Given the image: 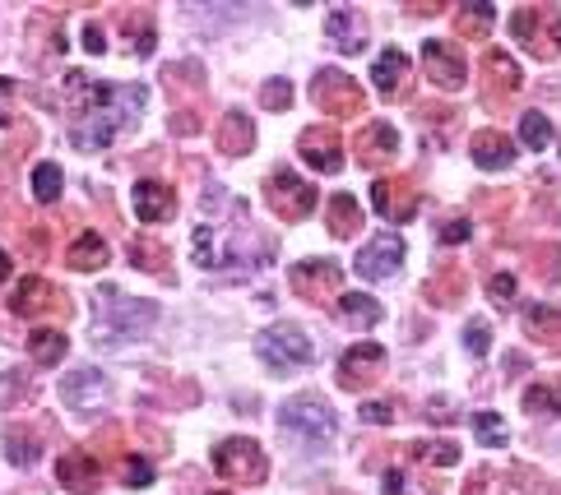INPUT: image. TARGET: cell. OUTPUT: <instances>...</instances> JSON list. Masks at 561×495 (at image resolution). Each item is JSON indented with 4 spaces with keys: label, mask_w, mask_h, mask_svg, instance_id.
I'll use <instances>...</instances> for the list:
<instances>
[{
    "label": "cell",
    "mask_w": 561,
    "mask_h": 495,
    "mask_svg": "<svg viewBox=\"0 0 561 495\" xmlns=\"http://www.w3.org/2000/svg\"><path fill=\"white\" fill-rule=\"evenodd\" d=\"M66 89L80 103V121L70 126V144L80 153L107 149L116 134L140 121V111L149 107V89L140 84H93L84 74H66Z\"/></svg>",
    "instance_id": "6da1fadb"
},
{
    "label": "cell",
    "mask_w": 561,
    "mask_h": 495,
    "mask_svg": "<svg viewBox=\"0 0 561 495\" xmlns=\"http://www.w3.org/2000/svg\"><path fill=\"white\" fill-rule=\"evenodd\" d=\"M269 255H274V241H265L250 223H232V232L219 223H200L190 232V260L200 269H227V264L260 269L269 264Z\"/></svg>",
    "instance_id": "7a4b0ae2"
},
{
    "label": "cell",
    "mask_w": 561,
    "mask_h": 495,
    "mask_svg": "<svg viewBox=\"0 0 561 495\" xmlns=\"http://www.w3.org/2000/svg\"><path fill=\"white\" fill-rule=\"evenodd\" d=\"M159 325V306L144 296H130L121 287H98L93 292V343L112 347V343H130Z\"/></svg>",
    "instance_id": "3957f363"
},
{
    "label": "cell",
    "mask_w": 561,
    "mask_h": 495,
    "mask_svg": "<svg viewBox=\"0 0 561 495\" xmlns=\"http://www.w3.org/2000/svg\"><path fill=\"white\" fill-rule=\"evenodd\" d=\"M279 426L288 440H297L306 449H325L339 435V417L335 408L320 399V393H297V399H288L279 408Z\"/></svg>",
    "instance_id": "277c9868"
},
{
    "label": "cell",
    "mask_w": 561,
    "mask_h": 495,
    "mask_svg": "<svg viewBox=\"0 0 561 495\" xmlns=\"http://www.w3.org/2000/svg\"><path fill=\"white\" fill-rule=\"evenodd\" d=\"M511 33L534 61H557L561 56V10L557 5H525L511 14Z\"/></svg>",
    "instance_id": "5b68a950"
},
{
    "label": "cell",
    "mask_w": 561,
    "mask_h": 495,
    "mask_svg": "<svg viewBox=\"0 0 561 495\" xmlns=\"http://www.w3.org/2000/svg\"><path fill=\"white\" fill-rule=\"evenodd\" d=\"M116 399V385L107 380V370H93V366H80V370H70L66 380H61V403L74 412V417H103V412L112 408Z\"/></svg>",
    "instance_id": "8992f818"
},
{
    "label": "cell",
    "mask_w": 561,
    "mask_h": 495,
    "mask_svg": "<svg viewBox=\"0 0 561 495\" xmlns=\"http://www.w3.org/2000/svg\"><path fill=\"white\" fill-rule=\"evenodd\" d=\"M214 468H219V478L237 482V486H265V478H269L265 449L256 440H246V435H232V440L214 445Z\"/></svg>",
    "instance_id": "52a82bcc"
},
{
    "label": "cell",
    "mask_w": 561,
    "mask_h": 495,
    "mask_svg": "<svg viewBox=\"0 0 561 495\" xmlns=\"http://www.w3.org/2000/svg\"><path fill=\"white\" fill-rule=\"evenodd\" d=\"M316 200H320L316 186L302 181V176L288 172V167L265 181V204H269V213H274V217H283V223H302V217L316 209Z\"/></svg>",
    "instance_id": "ba28073f"
},
{
    "label": "cell",
    "mask_w": 561,
    "mask_h": 495,
    "mask_svg": "<svg viewBox=\"0 0 561 495\" xmlns=\"http://www.w3.org/2000/svg\"><path fill=\"white\" fill-rule=\"evenodd\" d=\"M260 356H265V366H269V370L288 375V370L312 366V362H316V347H312V339H306L297 325H288V320H283V325H274V329H265Z\"/></svg>",
    "instance_id": "9c48e42d"
},
{
    "label": "cell",
    "mask_w": 561,
    "mask_h": 495,
    "mask_svg": "<svg viewBox=\"0 0 561 495\" xmlns=\"http://www.w3.org/2000/svg\"><path fill=\"white\" fill-rule=\"evenodd\" d=\"M312 103H316L320 111H330V116H358V111L366 107V97H362V89H358L353 74L325 66V70H316V79H312Z\"/></svg>",
    "instance_id": "30bf717a"
},
{
    "label": "cell",
    "mask_w": 561,
    "mask_h": 495,
    "mask_svg": "<svg viewBox=\"0 0 561 495\" xmlns=\"http://www.w3.org/2000/svg\"><path fill=\"white\" fill-rule=\"evenodd\" d=\"M288 283H293V292L306 296L312 306H330L335 296H343V292H339L343 273H339L335 260H302V264L288 269Z\"/></svg>",
    "instance_id": "8fae6325"
},
{
    "label": "cell",
    "mask_w": 561,
    "mask_h": 495,
    "mask_svg": "<svg viewBox=\"0 0 561 495\" xmlns=\"http://www.w3.org/2000/svg\"><path fill=\"white\" fill-rule=\"evenodd\" d=\"M10 310L24 315V320H37V315H66L70 306H66V292H61V287L47 283L43 273H33V279H24V283L14 287Z\"/></svg>",
    "instance_id": "7c38bea8"
},
{
    "label": "cell",
    "mask_w": 561,
    "mask_h": 495,
    "mask_svg": "<svg viewBox=\"0 0 561 495\" xmlns=\"http://www.w3.org/2000/svg\"><path fill=\"white\" fill-rule=\"evenodd\" d=\"M372 204H376V213L385 217V223H409V217L418 213V204H422V195H418V186L409 181V176H381V181L372 186Z\"/></svg>",
    "instance_id": "4fadbf2b"
},
{
    "label": "cell",
    "mask_w": 561,
    "mask_h": 495,
    "mask_svg": "<svg viewBox=\"0 0 561 495\" xmlns=\"http://www.w3.org/2000/svg\"><path fill=\"white\" fill-rule=\"evenodd\" d=\"M519 84H525V74H519V66L506 51L501 47L482 51V103H511L519 93Z\"/></svg>",
    "instance_id": "5bb4252c"
},
{
    "label": "cell",
    "mask_w": 561,
    "mask_h": 495,
    "mask_svg": "<svg viewBox=\"0 0 561 495\" xmlns=\"http://www.w3.org/2000/svg\"><path fill=\"white\" fill-rule=\"evenodd\" d=\"M385 370V347L381 343H353L343 356H339V389H366L376 385Z\"/></svg>",
    "instance_id": "9a60e30c"
},
{
    "label": "cell",
    "mask_w": 561,
    "mask_h": 495,
    "mask_svg": "<svg viewBox=\"0 0 561 495\" xmlns=\"http://www.w3.org/2000/svg\"><path fill=\"white\" fill-rule=\"evenodd\" d=\"M422 70H428V79L436 89H446V93H455V89H464V79H469V66H464V56L451 47V43H432L422 47Z\"/></svg>",
    "instance_id": "2e32d148"
},
{
    "label": "cell",
    "mask_w": 561,
    "mask_h": 495,
    "mask_svg": "<svg viewBox=\"0 0 561 495\" xmlns=\"http://www.w3.org/2000/svg\"><path fill=\"white\" fill-rule=\"evenodd\" d=\"M404 255H409V250H404L399 236H376V241H366V246H362V255H358V264H353V269L362 273V279L381 283V279H395L399 264H404Z\"/></svg>",
    "instance_id": "e0dca14e"
},
{
    "label": "cell",
    "mask_w": 561,
    "mask_h": 495,
    "mask_svg": "<svg viewBox=\"0 0 561 495\" xmlns=\"http://www.w3.org/2000/svg\"><path fill=\"white\" fill-rule=\"evenodd\" d=\"M297 149H302L306 163H312L316 172H325V176L343 167V140H339L335 126H312V130H302Z\"/></svg>",
    "instance_id": "ac0fdd59"
},
{
    "label": "cell",
    "mask_w": 561,
    "mask_h": 495,
    "mask_svg": "<svg viewBox=\"0 0 561 495\" xmlns=\"http://www.w3.org/2000/svg\"><path fill=\"white\" fill-rule=\"evenodd\" d=\"M130 204H135V217H140V223H167V217L177 213V195H172L167 181L144 176V181H135V190H130Z\"/></svg>",
    "instance_id": "d6986e66"
},
{
    "label": "cell",
    "mask_w": 561,
    "mask_h": 495,
    "mask_svg": "<svg viewBox=\"0 0 561 495\" xmlns=\"http://www.w3.org/2000/svg\"><path fill=\"white\" fill-rule=\"evenodd\" d=\"M56 482H61L70 495H98V486H103V472H98V463H93V453H66L61 463H56Z\"/></svg>",
    "instance_id": "ffe728a7"
},
{
    "label": "cell",
    "mask_w": 561,
    "mask_h": 495,
    "mask_svg": "<svg viewBox=\"0 0 561 495\" xmlns=\"http://www.w3.org/2000/svg\"><path fill=\"white\" fill-rule=\"evenodd\" d=\"M353 149H358V163H362V167H381V163H390V157L399 153V134H395V126L372 121V126L358 130Z\"/></svg>",
    "instance_id": "44dd1931"
},
{
    "label": "cell",
    "mask_w": 561,
    "mask_h": 495,
    "mask_svg": "<svg viewBox=\"0 0 561 495\" xmlns=\"http://www.w3.org/2000/svg\"><path fill=\"white\" fill-rule=\"evenodd\" d=\"M464 292H469V279H464L459 264H441L428 283H422V296H428V306L446 310V306H459Z\"/></svg>",
    "instance_id": "7402d4cb"
},
{
    "label": "cell",
    "mask_w": 561,
    "mask_h": 495,
    "mask_svg": "<svg viewBox=\"0 0 561 495\" xmlns=\"http://www.w3.org/2000/svg\"><path fill=\"white\" fill-rule=\"evenodd\" d=\"M469 144H474V163H478L482 172H506V167L515 163V144H511L501 130H478Z\"/></svg>",
    "instance_id": "603a6c76"
},
{
    "label": "cell",
    "mask_w": 561,
    "mask_h": 495,
    "mask_svg": "<svg viewBox=\"0 0 561 495\" xmlns=\"http://www.w3.org/2000/svg\"><path fill=\"white\" fill-rule=\"evenodd\" d=\"M325 33H330V43L348 56H358L366 47V24H362V14L353 10H335L330 19H325Z\"/></svg>",
    "instance_id": "cb8c5ba5"
},
{
    "label": "cell",
    "mask_w": 561,
    "mask_h": 495,
    "mask_svg": "<svg viewBox=\"0 0 561 495\" xmlns=\"http://www.w3.org/2000/svg\"><path fill=\"white\" fill-rule=\"evenodd\" d=\"M107 260H112V250H107V241H103L98 232H80L70 241V250H66V264L80 269V273H98Z\"/></svg>",
    "instance_id": "d4e9b609"
},
{
    "label": "cell",
    "mask_w": 561,
    "mask_h": 495,
    "mask_svg": "<svg viewBox=\"0 0 561 495\" xmlns=\"http://www.w3.org/2000/svg\"><path fill=\"white\" fill-rule=\"evenodd\" d=\"M219 149L232 153V157L250 153V149H256V121H250L246 111L232 107V111L223 116V126H219Z\"/></svg>",
    "instance_id": "484cf974"
},
{
    "label": "cell",
    "mask_w": 561,
    "mask_h": 495,
    "mask_svg": "<svg viewBox=\"0 0 561 495\" xmlns=\"http://www.w3.org/2000/svg\"><path fill=\"white\" fill-rule=\"evenodd\" d=\"M376 89L385 93V97H395L399 89H404V79H409L413 74V61H409V56H404L399 47H385L381 56H376Z\"/></svg>",
    "instance_id": "4316f807"
},
{
    "label": "cell",
    "mask_w": 561,
    "mask_h": 495,
    "mask_svg": "<svg viewBox=\"0 0 561 495\" xmlns=\"http://www.w3.org/2000/svg\"><path fill=\"white\" fill-rule=\"evenodd\" d=\"M525 333H529L538 347L561 352V310H552V306H529V310H525Z\"/></svg>",
    "instance_id": "83f0119b"
},
{
    "label": "cell",
    "mask_w": 561,
    "mask_h": 495,
    "mask_svg": "<svg viewBox=\"0 0 561 495\" xmlns=\"http://www.w3.org/2000/svg\"><path fill=\"white\" fill-rule=\"evenodd\" d=\"M492 24H496L492 0H464V5L455 10V33L459 37H488Z\"/></svg>",
    "instance_id": "f1b7e54d"
},
{
    "label": "cell",
    "mask_w": 561,
    "mask_h": 495,
    "mask_svg": "<svg viewBox=\"0 0 561 495\" xmlns=\"http://www.w3.org/2000/svg\"><path fill=\"white\" fill-rule=\"evenodd\" d=\"M529 273L544 287H561V241H534L529 246Z\"/></svg>",
    "instance_id": "f546056e"
},
{
    "label": "cell",
    "mask_w": 561,
    "mask_h": 495,
    "mask_svg": "<svg viewBox=\"0 0 561 495\" xmlns=\"http://www.w3.org/2000/svg\"><path fill=\"white\" fill-rule=\"evenodd\" d=\"M130 260H135V269H144V273H159L163 283H172L167 246H163V241H153V236H135V241H130Z\"/></svg>",
    "instance_id": "4dcf8cb0"
},
{
    "label": "cell",
    "mask_w": 561,
    "mask_h": 495,
    "mask_svg": "<svg viewBox=\"0 0 561 495\" xmlns=\"http://www.w3.org/2000/svg\"><path fill=\"white\" fill-rule=\"evenodd\" d=\"M66 347H70V343H66V333H61V329H47V325H43V329H33V333H28V356H33L37 366L66 362Z\"/></svg>",
    "instance_id": "1f68e13d"
},
{
    "label": "cell",
    "mask_w": 561,
    "mask_h": 495,
    "mask_svg": "<svg viewBox=\"0 0 561 495\" xmlns=\"http://www.w3.org/2000/svg\"><path fill=\"white\" fill-rule=\"evenodd\" d=\"M330 236H339V241H348V236H358V227H362V209H358V200L353 195H335L330 200Z\"/></svg>",
    "instance_id": "d6a6232c"
},
{
    "label": "cell",
    "mask_w": 561,
    "mask_h": 495,
    "mask_svg": "<svg viewBox=\"0 0 561 495\" xmlns=\"http://www.w3.org/2000/svg\"><path fill=\"white\" fill-rule=\"evenodd\" d=\"M5 459L19 463V468L37 463V459H43V440H37L28 426H10V431H5Z\"/></svg>",
    "instance_id": "836d02e7"
},
{
    "label": "cell",
    "mask_w": 561,
    "mask_h": 495,
    "mask_svg": "<svg viewBox=\"0 0 561 495\" xmlns=\"http://www.w3.org/2000/svg\"><path fill=\"white\" fill-rule=\"evenodd\" d=\"M519 140H525V149H552L557 144V130L544 111H519Z\"/></svg>",
    "instance_id": "e575fe53"
},
{
    "label": "cell",
    "mask_w": 561,
    "mask_h": 495,
    "mask_svg": "<svg viewBox=\"0 0 561 495\" xmlns=\"http://www.w3.org/2000/svg\"><path fill=\"white\" fill-rule=\"evenodd\" d=\"M339 315H343V320H353L358 329H372V325L381 320V306H376V296L343 292V296H339Z\"/></svg>",
    "instance_id": "d590c367"
},
{
    "label": "cell",
    "mask_w": 561,
    "mask_h": 495,
    "mask_svg": "<svg viewBox=\"0 0 561 495\" xmlns=\"http://www.w3.org/2000/svg\"><path fill=\"white\" fill-rule=\"evenodd\" d=\"M121 28L130 33V47H135V56H149L153 51V14L149 10H130V14H121Z\"/></svg>",
    "instance_id": "8d00e7d4"
},
{
    "label": "cell",
    "mask_w": 561,
    "mask_h": 495,
    "mask_svg": "<svg viewBox=\"0 0 561 495\" xmlns=\"http://www.w3.org/2000/svg\"><path fill=\"white\" fill-rule=\"evenodd\" d=\"M525 412H534V417H561V385H529Z\"/></svg>",
    "instance_id": "74e56055"
},
{
    "label": "cell",
    "mask_w": 561,
    "mask_h": 495,
    "mask_svg": "<svg viewBox=\"0 0 561 495\" xmlns=\"http://www.w3.org/2000/svg\"><path fill=\"white\" fill-rule=\"evenodd\" d=\"M33 200L37 204H56V200H61V167H56V163H37L33 167Z\"/></svg>",
    "instance_id": "f35d334b"
},
{
    "label": "cell",
    "mask_w": 561,
    "mask_h": 495,
    "mask_svg": "<svg viewBox=\"0 0 561 495\" xmlns=\"http://www.w3.org/2000/svg\"><path fill=\"white\" fill-rule=\"evenodd\" d=\"M413 453L422 463H432V468H455L459 463V445L455 440H418Z\"/></svg>",
    "instance_id": "ab89813d"
},
{
    "label": "cell",
    "mask_w": 561,
    "mask_h": 495,
    "mask_svg": "<svg viewBox=\"0 0 561 495\" xmlns=\"http://www.w3.org/2000/svg\"><path fill=\"white\" fill-rule=\"evenodd\" d=\"M121 482L135 486V491L149 486L153 482V463L144 459V453H126V459H121Z\"/></svg>",
    "instance_id": "60d3db41"
},
{
    "label": "cell",
    "mask_w": 561,
    "mask_h": 495,
    "mask_svg": "<svg viewBox=\"0 0 561 495\" xmlns=\"http://www.w3.org/2000/svg\"><path fill=\"white\" fill-rule=\"evenodd\" d=\"M474 435L482 445H506V422L496 417V412H478L474 417Z\"/></svg>",
    "instance_id": "b9f144b4"
},
{
    "label": "cell",
    "mask_w": 561,
    "mask_h": 495,
    "mask_svg": "<svg viewBox=\"0 0 561 495\" xmlns=\"http://www.w3.org/2000/svg\"><path fill=\"white\" fill-rule=\"evenodd\" d=\"M260 103H265V111H288V103H293V84H288V79H269V84L260 89Z\"/></svg>",
    "instance_id": "7bdbcfd3"
},
{
    "label": "cell",
    "mask_w": 561,
    "mask_h": 495,
    "mask_svg": "<svg viewBox=\"0 0 561 495\" xmlns=\"http://www.w3.org/2000/svg\"><path fill=\"white\" fill-rule=\"evenodd\" d=\"M464 347H469L474 356H488V347H492V325H488V320H469V325H464Z\"/></svg>",
    "instance_id": "ee69618b"
},
{
    "label": "cell",
    "mask_w": 561,
    "mask_h": 495,
    "mask_svg": "<svg viewBox=\"0 0 561 495\" xmlns=\"http://www.w3.org/2000/svg\"><path fill=\"white\" fill-rule=\"evenodd\" d=\"M362 422L366 426H390V422H399V403L395 399H372V403H362Z\"/></svg>",
    "instance_id": "f6af8a7d"
},
{
    "label": "cell",
    "mask_w": 561,
    "mask_h": 495,
    "mask_svg": "<svg viewBox=\"0 0 561 495\" xmlns=\"http://www.w3.org/2000/svg\"><path fill=\"white\" fill-rule=\"evenodd\" d=\"M436 236H441L446 246H459V241H469V236H474V227H469V217H446Z\"/></svg>",
    "instance_id": "bcb514c9"
},
{
    "label": "cell",
    "mask_w": 561,
    "mask_h": 495,
    "mask_svg": "<svg viewBox=\"0 0 561 495\" xmlns=\"http://www.w3.org/2000/svg\"><path fill=\"white\" fill-rule=\"evenodd\" d=\"M488 296H492L496 306H515V279H511V273H492Z\"/></svg>",
    "instance_id": "7dc6e473"
},
{
    "label": "cell",
    "mask_w": 561,
    "mask_h": 495,
    "mask_svg": "<svg viewBox=\"0 0 561 495\" xmlns=\"http://www.w3.org/2000/svg\"><path fill=\"white\" fill-rule=\"evenodd\" d=\"M418 116H422V121H432V126H451V130H455V121H459V116H455V107H436V103L418 107Z\"/></svg>",
    "instance_id": "c3c4849f"
},
{
    "label": "cell",
    "mask_w": 561,
    "mask_h": 495,
    "mask_svg": "<svg viewBox=\"0 0 561 495\" xmlns=\"http://www.w3.org/2000/svg\"><path fill=\"white\" fill-rule=\"evenodd\" d=\"M24 389H28V375H24V370H10L5 380H0V399H5V403H14V399H19V393H24Z\"/></svg>",
    "instance_id": "681fc988"
},
{
    "label": "cell",
    "mask_w": 561,
    "mask_h": 495,
    "mask_svg": "<svg viewBox=\"0 0 561 495\" xmlns=\"http://www.w3.org/2000/svg\"><path fill=\"white\" fill-rule=\"evenodd\" d=\"M84 51H89V56H103V51H107V37H103L98 24H89V28H84Z\"/></svg>",
    "instance_id": "f907efd6"
},
{
    "label": "cell",
    "mask_w": 561,
    "mask_h": 495,
    "mask_svg": "<svg viewBox=\"0 0 561 495\" xmlns=\"http://www.w3.org/2000/svg\"><path fill=\"white\" fill-rule=\"evenodd\" d=\"M428 422H436V426H446V422H455V408H451L446 399H432V403H428Z\"/></svg>",
    "instance_id": "816d5d0a"
},
{
    "label": "cell",
    "mask_w": 561,
    "mask_h": 495,
    "mask_svg": "<svg viewBox=\"0 0 561 495\" xmlns=\"http://www.w3.org/2000/svg\"><path fill=\"white\" fill-rule=\"evenodd\" d=\"M511 478H515L519 491H538V472H534V468H519V463H515V468H511Z\"/></svg>",
    "instance_id": "f5cc1de1"
},
{
    "label": "cell",
    "mask_w": 561,
    "mask_h": 495,
    "mask_svg": "<svg viewBox=\"0 0 561 495\" xmlns=\"http://www.w3.org/2000/svg\"><path fill=\"white\" fill-rule=\"evenodd\" d=\"M381 491H385V495H399V491H404V472H395V468L385 472V478H381Z\"/></svg>",
    "instance_id": "db71d44e"
},
{
    "label": "cell",
    "mask_w": 561,
    "mask_h": 495,
    "mask_svg": "<svg viewBox=\"0 0 561 495\" xmlns=\"http://www.w3.org/2000/svg\"><path fill=\"white\" fill-rule=\"evenodd\" d=\"M5 279H10V255L0 250V287H5Z\"/></svg>",
    "instance_id": "11a10c76"
},
{
    "label": "cell",
    "mask_w": 561,
    "mask_h": 495,
    "mask_svg": "<svg viewBox=\"0 0 561 495\" xmlns=\"http://www.w3.org/2000/svg\"><path fill=\"white\" fill-rule=\"evenodd\" d=\"M214 495H227V491H214Z\"/></svg>",
    "instance_id": "9f6ffc18"
},
{
    "label": "cell",
    "mask_w": 561,
    "mask_h": 495,
    "mask_svg": "<svg viewBox=\"0 0 561 495\" xmlns=\"http://www.w3.org/2000/svg\"><path fill=\"white\" fill-rule=\"evenodd\" d=\"M557 495H561V491H557Z\"/></svg>",
    "instance_id": "6f0895ef"
}]
</instances>
